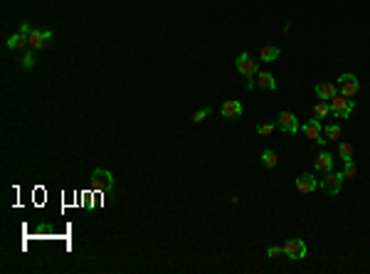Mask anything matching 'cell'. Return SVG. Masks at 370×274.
I'll use <instances>...</instances> for the list:
<instances>
[{"label": "cell", "mask_w": 370, "mask_h": 274, "mask_svg": "<svg viewBox=\"0 0 370 274\" xmlns=\"http://www.w3.org/2000/svg\"><path fill=\"white\" fill-rule=\"evenodd\" d=\"M274 131H276V123H259V126H257V134H259V136H271Z\"/></svg>", "instance_id": "22"}, {"label": "cell", "mask_w": 370, "mask_h": 274, "mask_svg": "<svg viewBox=\"0 0 370 274\" xmlns=\"http://www.w3.org/2000/svg\"><path fill=\"white\" fill-rule=\"evenodd\" d=\"M52 40V32L50 30H37L32 28L28 32V42H30V50H40V47H44L47 42Z\"/></svg>", "instance_id": "10"}, {"label": "cell", "mask_w": 370, "mask_h": 274, "mask_svg": "<svg viewBox=\"0 0 370 274\" xmlns=\"http://www.w3.org/2000/svg\"><path fill=\"white\" fill-rule=\"evenodd\" d=\"M20 65H22L25 69L35 67V52H32V50H25V52H22V57H20Z\"/></svg>", "instance_id": "21"}, {"label": "cell", "mask_w": 370, "mask_h": 274, "mask_svg": "<svg viewBox=\"0 0 370 274\" xmlns=\"http://www.w3.org/2000/svg\"><path fill=\"white\" fill-rule=\"evenodd\" d=\"M338 92H341L343 96H353L360 92V82H358V77L356 74H341L338 77Z\"/></svg>", "instance_id": "7"}, {"label": "cell", "mask_w": 370, "mask_h": 274, "mask_svg": "<svg viewBox=\"0 0 370 274\" xmlns=\"http://www.w3.org/2000/svg\"><path fill=\"white\" fill-rule=\"evenodd\" d=\"M323 136H326L328 141H341L343 129L338 123H328V126H323Z\"/></svg>", "instance_id": "18"}, {"label": "cell", "mask_w": 370, "mask_h": 274, "mask_svg": "<svg viewBox=\"0 0 370 274\" xmlns=\"http://www.w3.org/2000/svg\"><path fill=\"white\" fill-rule=\"evenodd\" d=\"M356 111V104L351 96H343V94H336L331 99V114L338 116V119H351Z\"/></svg>", "instance_id": "1"}, {"label": "cell", "mask_w": 370, "mask_h": 274, "mask_svg": "<svg viewBox=\"0 0 370 274\" xmlns=\"http://www.w3.org/2000/svg\"><path fill=\"white\" fill-rule=\"evenodd\" d=\"M313 168L316 171H321V173H328V171H333V156L326 151H321L316 158H313Z\"/></svg>", "instance_id": "14"}, {"label": "cell", "mask_w": 370, "mask_h": 274, "mask_svg": "<svg viewBox=\"0 0 370 274\" xmlns=\"http://www.w3.org/2000/svg\"><path fill=\"white\" fill-rule=\"evenodd\" d=\"M276 129L284 131V134H289V136H294V134L301 129L296 114H291V111H279V116H276Z\"/></svg>", "instance_id": "6"}, {"label": "cell", "mask_w": 370, "mask_h": 274, "mask_svg": "<svg viewBox=\"0 0 370 274\" xmlns=\"http://www.w3.org/2000/svg\"><path fill=\"white\" fill-rule=\"evenodd\" d=\"M282 55V50L276 47V45H264L262 50H259V62H276Z\"/></svg>", "instance_id": "15"}, {"label": "cell", "mask_w": 370, "mask_h": 274, "mask_svg": "<svg viewBox=\"0 0 370 274\" xmlns=\"http://www.w3.org/2000/svg\"><path fill=\"white\" fill-rule=\"evenodd\" d=\"M276 255H284V245H282V247H279V245L267 247V257H276Z\"/></svg>", "instance_id": "25"}, {"label": "cell", "mask_w": 370, "mask_h": 274, "mask_svg": "<svg viewBox=\"0 0 370 274\" xmlns=\"http://www.w3.org/2000/svg\"><path fill=\"white\" fill-rule=\"evenodd\" d=\"M343 173H345V178H358V165L353 161H348L345 168H343Z\"/></svg>", "instance_id": "24"}, {"label": "cell", "mask_w": 370, "mask_h": 274, "mask_svg": "<svg viewBox=\"0 0 370 274\" xmlns=\"http://www.w3.org/2000/svg\"><path fill=\"white\" fill-rule=\"evenodd\" d=\"M343 180H345V173H343V171H328L326 178L318 180V188L323 193H328V195H338Z\"/></svg>", "instance_id": "2"}, {"label": "cell", "mask_w": 370, "mask_h": 274, "mask_svg": "<svg viewBox=\"0 0 370 274\" xmlns=\"http://www.w3.org/2000/svg\"><path fill=\"white\" fill-rule=\"evenodd\" d=\"M210 111H213L210 107H202V109H198L195 114H193V123H202L207 116H210Z\"/></svg>", "instance_id": "23"}, {"label": "cell", "mask_w": 370, "mask_h": 274, "mask_svg": "<svg viewBox=\"0 0 370 274\" xmlns=\"http://www.w3.org/2000/svg\"><path fill=\"white\" fill-rule=\"evenodd\" d=\"M235 69H237L242 77H249V79H252L257 72H259V67H257V59H252L247 52H242V55L235 59Z\"/></svg>", "instance_id": "8"}, {"label": "cell", "mask_w": 370, "mask_h": 274, "mask_svg": "<svg viewBox=\"0 0 370 274\" xmlns=\"http://www.w3.org/2000/svg\"><path fill=\"white\" fill-rule=\"evenodd\" d=\"M301 131L306 134V138L316 141L318 146H326L328 143V138L323 136V123H321V119H309V121L301 126Z\"/></svg>", "instance_id": "4"}, {"label": "cell", "mask_w": 370, "mask_h": 274, "mask_svg": "<svg viewBox=\"0 0 370 274\" xmlns=\"http://www.w3.org/2000/svg\"><path fill=\"white\" fill-rule=\"evenodd\" d=\"M306 252H309V247H306V242H304L301 237H291L289 242H284V255L289 260L301 262L306 257Z\"/></svg>", "instance_id": "5"}, {"label": "cell", "mask_w": 370, "mask_h": 274, "mask_svg": "<svg viewBox=\"0 0 370 274\" xmlns=\"http://www.w3.org/2000/svg\"><path fill=\"white\" fill-rule=\"evenodd\" d=\"M353 156H356V146L348 143V141H341L338 143V158H341L343 163H348V161H353Z\"/></svg>", "instance_id": "17"}, {"label": "cell", "mask_w": 370, "mask_h": 274, "mask_svg": "<svg viewBox=\"0 0 370 274\" xmlns=\"http://www.w3.org/2000/svg\"><path fill=\"white\" fill-rule=\"evenodd\" d=\"M262 163L267 165V168H276L279 165V156L274 151H262Z\"/></svg>", "instance_id": "20"}, {"label": "cell", "mask_w": 370, "mask_h": 274, "mask_svg": "<svg viewBox=\"0 0 370 274\" xmlns=\"http://www.w3.org/2000/svg\"><path fill=\"white\" fill-rule=\"evenodd\" d=\"M316 188H318V180L313 178L311 173H301L299 178H296V191H299V195H311Z\"/></svg>", "instance_id": "11"}, {"label": "cell", "mask_w": 370, "mask_h": 274, "mask_svg": "<svg viewBox=\"0 0 370 274\" xmlns=\"http://www.w3.org/2000/svg\"><path fill=\"white\" fill-rule=\"evenodd\" d=\"M313 114H316V119H326L331 116V101H318V104H313Z\"/></svg>", "instance_id": "19"}, {"label": "cell", "mask_w": 370, "mask_h": 274, "mask_svg": "<svg viewBox=\"0 0 370 274\" xmlns=\"http://www.w3.org/2000/svg\"><path fill=\"white\" fill-rule=\"evenodd\" d=\"M91 188L99 193H109L114 188V176H111V171H106V168H94L91 171Z\"/></svg>", "instance_id": "3"}, {"label": "cell", "mask_w": 370, "mask_h": 274, "mask_svg": "<svg viewBox=\"0 0 370 274\" xmlns=\"http://www.w3.org/2000/svg\"><path fill=\"white\" fill-rule=\"evenodd\" d=\"M252 87H259V89H267V92H276V79L271 77L269 72H257L255 77L247 82V89Z\"/></svg>", "instance_id": "9"}, {"label": "cell", "mask_w": 370, "mask_h": 274, "mask_svg": "<svg viewBox=\"0 0 370 274\" xmlns=\"http://www.w3.org/2000/svg\"><path fill=\"white\" fill-rule=\"evenodd\" d=\"M5 45H8V50H25V47H30L25 32H15V35H10Z\"/></svg>", "instance_id": "16"}, {"label": "cell", "mask_w": 370, "mask_h": 274, "mask_svg": "<svg viewBox=\"0 0 370 274\" xmlns=\"http://www.w3.org/2000/svg\"><path fill=\"white\" fill-rule=\"evenodd\" d=\"M313 92L318 99H323V101H331L333 96L338 94V84H331V82H318L313 87Z\"/></svg>", "instance_id": "13"}, {"label": "cell", "mask_w": 370, "mask_h": 274, "mask_svg": "<svg viewBox=\"0 0 370 274\" xmlns=\"http://www.w3.org/2000/svg\"><path fill=\"white\" fill-rule=\"evenodd\" d=\"M242 104L237 101V99H227L222 107H220V114H222V119H240L242 116Z\"/></svg>", "instance_id": "12"}]
</instances>
